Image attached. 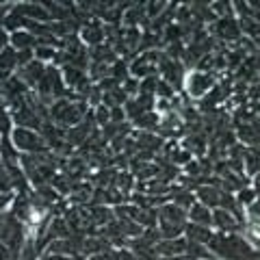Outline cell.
Segmentation results:
<instances>
[{"mask_svg": "<svg viewBox=\"0 0 260 260\" xmlns=\"http://www.w3.org/2000/svg\"><path fill=\"white\" fill-rule=\"evenodd\" d=\"M85 111L87 107L83 102H68V100H59L50 109V117L56 121V124H63V126H72L74 128L76 124H80L85 117Z\"/></svg>", "mask_w": 260, "mask_h": 260, "instance_id": "cell-5", "label": "cell"}, {"mask_svg": "<svg viewBox=\"0 0 260 260\" xmlns=\"http://www.w3.org/2000/svg\"><path fill=\"white\" fill-rule=\"evenodd\" d=\"M7 46H9V32H7L3 28V24H0V52H3Z\"/></svg>", "mask_w": 260, "mask_h": 260, "instance_id": "cell-22", "label": "cell"}, {"mask_svg": "<svg viewBox=\"0 0 260 260\" xmlns=\"http://www.w3.org/2000/svg\"><path fill=\"white\" fill-rule=\"evenodd\" d=\"M208 249L217 260H260V249L251 247L243 234L215 232Z\"/></svg>", "mask_w": 260, "mask_h": 260, "instance_id": "cell-1", "label": "cell"}, {"mask_svg": "<svg viewBox=\"0 0 260 260\" xmlns=\"http://www.w3.org/2000/svg\"><path fill=\"white\" fill-rule=\"evenodd\" d=\"M156 217H158V232H160V239H178V237H184V230H186V223H189V215L186 210L176 206L174 202H167V204L158 206L156 210Z\"/></svg>", "mask_w": 260, "mask_h": 260, "instance_id": "cell-2", "label": "cell"}, {"mask_svg": "<svg viewBox=\"0 0 260 260\" xmlns=\"http://www.w3.org/2000/svg\"><path fill=\"white\" fill-rule=\"evenodd\" d=\"M28 225L22 223L20 219H15L11 213H5L0 219V241L5 243L7 247L11 249V254L15 256V260H20L22 247L28 239Z\"/></svg>", "mask_w": 260, "mask_h": 260, "instance_id": "cell-3", "label": "cell"}, {"mask_svg": "<svg viewBox=\"0 0 260 260\" xmlns=\"http://www.w3.org/2000/svg\"><path fill=\"white\" fill-rule=\"evenodd\" d=\"M186 215H189V223L213 228V210H210L208 206H204V204H200V202H195V204L186 210ZM213 230H215V228H213Z\"/></svg>", "mask_w": 260, "mask_h": 260, "instance_id": "cell-13", "label": "cell"}, {"mask_svg": "<svg viewBox=\"0 0 260 260\" xmlns=\"http://www.w3.org/2000/svg\"><path fill=\"white\" fill-rule=\"evenodd\" d=\"M221 198H223V189H219L217 184H202L195 189V200H198L200 204L208 206L210 210L221 206Z\"/></svg>", "mask_w": 260, "mask_h": 260, "instance_id": "cell-10", "label": "cell"}, {"mask_svg": "<svg viewBox=\"0 0 260 260\" xmlns=\"http://www.w3.org/2000/svg\"><path fill=\"white\" fill-rule=\"evenodd\" d=\"M0 139H3V135H0Z\"/></svg>", "mask_w": 260, "mask_h": 260, "instance_id": "cell-24", "label": "cell"}, {"mask_svg": "<svg viewBox=\"0 0 260 260\" xmlns=\"http://www.w3.org/2000/svg\"><path fill=\"white\" fill-rule=\"evenodd\" d=\"M215 32H217L219 37H225V39H237L241 35V26L237 24V20L230 15V18H225V20H221V22L217 24Z\"/></svg>", "mask_w": 260, "mask_h": 260, "instance_id": "cell-16", "label": "cell"}, {"mask_svg": "<svg viewBox=\"0 0 260 260\" xmlns=\"http://www.w3.org/2000/svg\"><path fill=\"white\" fill-rule=\"evenodd\" d=\"M13 200H15V193H3V191H0V215L9 213Z\"/></svg>", "mask_w": 260, "mask_h": 260, "instance_id": "cell-21", "label": "cell"}, {"mask_svg": "<svg viewBox=\"0 0 260 260\" xmlns=\"http://www.w3.org/2000/svg\"><path fill=\"white\" fill-rule=\"evenodd\" d=\"M0 191L3 193H15V186H13V178L9 174V167L0 160Z\"/></svg>", "mask_w": 260, "mask_h": 260, "instance_id": "cell-20", "label": "cell"}, {"mask_svg": "<svg viewBox=\"0 0 260 260\" xmlns=\"http://www.w3.org/2000/svg\"><path fill=\"white\" fill-rule=\"evenodd\" d=\"M18 70H20V54H18V50H13L11 46H7L5 50L0 52V87H3L7 80H11Z\"/></svg>", "mask_w": 260, "mask_h": 260, "instance_id": "cell-9", "label": "cell"}, {"mask_svg": "<svg viewBox=\"0 0 260 260\" xmlns=\"http://www.w3.org/2000/svg\"><path fill=\"white\" fill-rule=\"evenodd\" d=\"M154 251H156L158 258H167V256H180L186 254V239L178 237V239H162L154 245Z\"/></svg>", "mask_w": 260, "mask_h": 260, "instance_id": "cell-12", "label": "cell"}, {"mask_svg": "<svg viewBox=\"0 0 260 260\" xmlns=\"http://www.w3.org/2000/svg\"><path fill=\"white\" fill-rule=\"evenodd\" d=\"M46 65L42 63V61H37V59H32L30 63H26V65H22V68L18 70V78L22 80L24 85H26L28 89H35V87H39V83L44 80V76H46Z\"/></svg>", "mask_w": 260, "mask_h": 260, "instance_id": "cell-8", "label": "cell"}, {"mask_svg": "<svg viewBox=\"0 0 260 260\" xmlns=\"http://www.w3.org/2000/svg\"><path fill=\"white\" fill-rule=\"evenodd\" d=\"M0 219H3V215H0Z\"/></svg>", "mask_w": 260, "mask_h": 260, "instance_id": "cell-25", "label": "cell"}, {"mask_svg": "<svg viewBox=\"0 0 260 260\" xmlns=\"http://www.w3.org/2000/svg\"><path fill=\"white\" fill-rule=\"evenodd\" d=\"M160 260H191L186 254H180V256H167V258H160Z\"/></svg>", "mask_w": 260, "mask_h": 260, "instance_id": "cell-23", "label": "cell"}, {"mask_svg": "<svg viewBox=\"0 0 260 260\" xmlns=\"http://www.w3.org/2000/svg\"><path fill=\"white\" fill-rule=\"evenodd\" d=\"M172 202L176 206H180V208H184V210H189L195 202V193L193 191H186V189H180V191H176L174 195H172Z\"/></svg>", "mask_w": 260, "mask_h": 260, "instance_id": "cell-17", "label": "cell"}, {"mask_svg": "<svg viewBox=\"0 0 260 260\" xmlns=\"http://www.w3.org/2000/svg\"><path fill=\"white\" fill-rule=\"evenodd\" d=\"M104 37V28L100 24H89V26L83 28V39L87 44H100Z\"/></svg>", "mask_w": 260, "mask_h": 260, "instance_id": "cell-18", "label": "cell"}, {"mask_svg": "<svg viewBox=\"0 0 260 260\" xmlns=\"http://www.w3.org/2000/svg\"><path fill=\"white\" fill-rule=\"evenodd\" d=\"M215 237V230L213 228H204V225H195V223H186V230H184V239L186 241H193V243H200V245H206L213 241Z\"/></svg>", "mask_w": 260, "mask_h": 260, "instance_id": "cell-14", "label": "cell"}, {"mask_svg": "<svg viewBox=\"0 0 260 260\" xmlns=\"http://www.w3.org/2000/svg\"><path fill=\"white\" fill-rule=\"evenodd\" d=\"M213 228H215V232L239 234V232H243V228H245V221H243L239 215H234L225 208H215L213 210Z\"/></svg>", "mask_w": 260, "mask_h": 260, "instance_id": "cell-6", "label": "cell"}, {"mask_svg": "<svg viewBox=\"0 0 260 260\" xmlns=\"http://www.w3.org/2000/svg\"><path fill=\"white\" fill-rule=\"evenodd\" d=\"M237 202H239V206H243V208H247V206H251L254 202L258 200V191L254 189V186H245V189H241L237 195Z\"/></svg>", "mask_w": 260, "mask_h": 260, "instance_id": "cell-19", "label": "cell"}, {"mask_svg": "<svg viewBox=\"0 0 260 260\" xmlns=\"http://www.w3.org/2000/svg\"><path fill=\"white\" fill-rule=\"evenodd\" d=\"M37 44H39V39L26 28L15 30V32L9 35V46L13 48V50H18V52H35Z\"/></svg>", "mask_w": 260, "mask_h": 260, "instance_id": "cell-11", "label": "cell"}, {"mask_svg": "<svg viewBox=\"0 0 260 260\" xmlns=\"http://www.w3.org/2000/svg\"><path fill=\"white\" fill-rule=\"evenodd\" d=\"M87 260H139L135 256L133 249H126V247H107L100 254H95Z\"/></svg>", "mask_w": 260, "mask_h": 260, "instance_id": "cell-15", "label": "cell"}, {"mask_svg": "<svg viewBox=\"0 0 260 260\" xmlns=\"http://www.w3.org/2000/svg\"><path fill=\"white\" fill-rule=\"evenodd\" d=\"M11 141L20 154H46L48 152V141L39 130L15 126L11 133Z\"/></svg>", "mask_w": 260, "mask_h": 260, "instance_id": "cell-4", "label": "cell"}, {"mask_svg": "<svg viewBox=\"0 0 260 260\" xmlns=\"http://www.w3.org/2000/svg\"><path fill=\"white\" fill-rule=\"evenodd\" d=\"M184 87H186V91H189L191 98H204L210 89H215V78H213L210 72L195 70V72H191V74L186 76Z\"/></svg>", "mask_w": 260, "mask_h": 260, "instance_id": "cell-7", "label": "cell"}]
</instances>
